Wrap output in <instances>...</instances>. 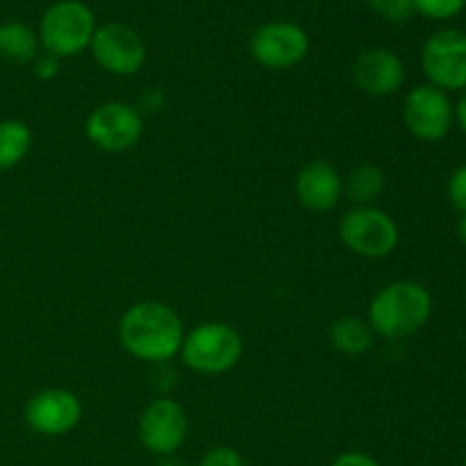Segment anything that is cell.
<instances>
[{
	"label": "cell",
	"instance_id": "484cf974",
	"mask_svg": "<svg viewBox=\"0 0 466 466\" xmlns=\"http://www.w3.org/2000/svg\"><path fill=\"white\" fill-rule=\"evenodd\" d=\"M453 123H458L460 130L466 135V89L460 94L458 103L453 105Z\"/></svg>",
	"mask_w": 466,
	"mask_h": 466
},
{
	"label": "cell",
	"instance_id": "83f0119b",
	"mask_svg": "<svg viewBox=\"0 0 466 466\" xmlns=\"http://www.w3.org/2000/svg\"><path fill=\"white\" fill-rule=\"evenodd\" d=\"M464 466H466V458H464Z\"/></svg>",
	"mask_w": 466,
	"mask_h": 466
},
{
	"label": "cell",
	"instance_id": "ac0fdd59",
	"mask_svg": "<svg viewBox=\"0 0 466 466\" xmlns=\"http://www.w3.org/2000/svg\"><path fill=\"white\" fill-rule=\"evenodd\" d=\"M32 148V130L18 118L0 121V173L25 159Z\"/></svg>",
	"mask_w": 466,
	"mask_h": 466
},
{
	"label": "cell",
	"instance_id": "d6986e66",
	"mask_svg": "<svg viewBox=\"0 0 466 466\" xmlns=\"http://www.w3.org/2000/svg\"><path fill=\"white\" fill-rule=\"evenodd\" d=\"M466 0H414V12L431 21H451L462 14Z\"/></svg>",
	"mask_w": 466,
	"mask_h": 466
},
{
	"label": "cell",
	"instance_id": "7402d4cb",
	"mask_svg": "<svg viewBox=\"0 0 466 466\" xmlns=\"http://www.w3.org/2000/svg\"><path fill=\"white\" fill-rule=\"evenodd\" d=\"M449 200L458 212H466V164L455 168L449 180Z\"/></svg>",
	"mask_w": 466,
	"mask_h": 466
},
{
	"label": "cell",
	"instance_id": "30bf717a",
	"mask_svg": "<svg viewBox=\"0 0 466 466\" xmlns=\"http://www.w3.org/2000/svg\"><path fill=\"white\" fill-rule=\"evenodd\" d=\"M91 55L112 76H135L146 62V44L126 23H103L91 39Z\"/></svg>",
	"mask_w": 466,
	"mask_h": 466
},
{
	"label": "cell",
	"instance_id": "6da1fadb",
	"mask_svg": "<svg viewBox=\"0 0 466 466\" xmlns=\"http://www.w3.org/2000/svg\"><path fill=\"white\" fill-rule=\"evenodd\" d=\"M121 346L141 362L167 364L180 353L185 341L182 319L159 300H141L127 308L118 323Z\"/></svg>",
	"mask_w": 466,
	"mask_h": 466
},
{
	"label": "cell",
	"instance_id": "5b68a950",
	"mask_svg": "<svg viewBox=\"0 0 466 466\" xmlns=\"http://www.w3.org/2000/svg\"><path fill=\"white\" fill-rule=\"evenodd\" d=\"M339 237L349 250L367 259L390 258L400 239L399 226L385 209L353 208L339 221Z\"/></svg>",
	"mask_w": 466,
	"mask_h": 466
},
{
	"label": "cell",
	"instance_id": "603a6c76",
	"mask_svg": "<svg viewBox=\"0 0 466 466\" xmlns=\"http://www.w3.org/2000/svg\"><path fill=\"white\" fill-rule=\"evenodd\" d=\"M32 64H35V76L41 80H50L59 73V57L50 53H39Z\"/></svg>",
	"mask_w": 466,
	"mask_h": 466
},
{
	"label": "cell",
	"instance_id": "8992f818",
	"mask_svg": "<svg viewBox=\"0 0 466 466\" xmlns=\"http://www.w3.org/2000/svg\"><path fill=\"white\" fill-rule=\"evenodd\" d=\"M421 68L431 82L441 91L466 89V32L446 27L428 36L421 50Z\"/></svg>",
	"mask_w": 466,
	"mask_h": 466
},
{
	"label": "cell",
	"instance_id": "ba28073f",
	"mask_svg": "<svg viewBox=\"0 0 466 466\" xmlns=\"http://www.w3.org/2000/svg\"><path fill=\"white\" fill-rule=\"evenodd\" d=\"M85 132L96 148L105 153H123L137 146V141L144 135V116L132 105L112 100V103L98 105L89 114Z\"/></svg>",
	"mask_w": 466,
	"mask_h": 466
},
{
	"label": "cell",
	"instance_id": "2e32d148",
	"mask_svg": "<svg viewBox=\"0 0 466 466\" xmlns=\"http://www.w3.org/2000/svg\"><path fill=\"white\" fill-rule=\"evenodd\" d=\"M376 332L369 321L358 317H341L330 326V344L344 355H364L373 349Z\"/></svg>",
	"mask_w": 466,
	"mask_h": 466
},
{
	"label": "cell",
	"instance_id": "8fae6325",
	"mask_svg": "<svg viewBox=\"0 0 466 466\" xmlns=\"http://www.w3.org/2000/svg\"><path fill=\"white\" fill-rule=\"evenodd\" d=\"M189 419L185 408L173 399H155L141 412L139 440L153 455H173L187 440Z\"/></svg>",
	"mask_w": 466,
	"mask_h": 466
},
{
	"label": "cell",
	"instance_id": "cb8c5ba5",
	"mask_svg": "<svg viewBox=\"0 0 466 466\" xmlns=\"http://www.w3.org/2000/svg\"><path fill=\"white\" fill-rule=\"evenodd\" d=\"M330 466H380V462L371 455L360 453V451H349V453H341L339 458H335Z\"/></svg>",
	"mask_w": 466,
	"mask_h": 466
},
{
	"label": "cell",
	"instance_id": "3957f363",
	"mask_svg": "<svg viewBox=\"0 0 466 466\" xmlns=\"http://www.w3.org/2000/svg\"><path fill=\"white\" fill-rule=\"evenodd\" d=\"M98 27L94 12L82 0H57L39 23V44L55 57H76L91 46Z\"/></svg>",
	"mask_w": 466,
	"mask_h": 466
},
{
	"label": "cell",
	"instance_id": "4316f807",
	"mask_svg": "<svg viewBox=\"0 0 466 466\" xmlns=\"http://www.w3.org/2000/svg\"><path fill=\"white\" fill-rule=\"evenodd\" d=\"M458 239H460V244L466 248V212L460 217V221H458Z\"/></svg>",
	"mask_w": 466,
	"mask_h": 466
},
{
	"label": "cell",
	"instance_id": "277c9868",
	"mask_svg": "<svg viewBox=\"0 0 466 466\" xmlns=\"http://www.w3.org/2000/svg\"><path fill=\"white\" fill-rule=\"evenodd\" d=\"M244 353V341L239 332L223 321L200 323L182 341V362L203 376L226 373L239 362Z\"/></svg>",
	"mask_w": 466,
	"mask_h": 466
},
{
	"label": "cell",
	"instance_id": "7c38bea8",
	"mask_svg": "<svg viewBox=\"0 0 466 466\" xmlns=\"http://www.w3.org/2000/svg\"><path fill=\"white\" fill-rule=\"evenodd\" d=\"M82 419V403L68 390H44L25 405V423L41 437H62Z\"/></svg>",
	"mask_w": 466,
	"mask_h": 466
},
{
	"label": "cell",
	"instance_id": "d4e9b609",
	"mask_svg": "<svg viewBox=\"0 0 466 466\" xmlns=\"http://www.w3.org/2000/svg\"><path fill=\"white\" fill-rule=\"evenodd\" d=\"M139 107L148 109V112H157L164 107V94L159 89H148L139 98Z\"/></svg>",
	"mask_w": 466,
	"mask_h": 466
},
{
	"label": "cell",
	"instance_id": "9a60e30c",
	"mask_svg": "<svg viewBox=\"0 0 466 466\" xmlns=\"http://www.w3.org/2000/svg\"><path fill=\"white\" fill-rule=\"evenodd\" d=\"M39 35L23 21L0 23V57L16 64L35 62L39 55Z\"/></svg>",
	"mask_w": 466,
	"mask_h": 466
},
{
	"label": "cell",
	"instance_id": "9c48e42d",
	"mask_svg": "<svg viewBox=\"0 0 466 466\" xmlns=\"http://www.w3.org/2000/svg\"><path fill=\"white\" fill-rule=\"evenodd\" d=\"M403 123L412 137L426 144L441 141L453 127V103L432 85H419L405 96Z\"/></svg>",
	"mask_w": 466,
	"mask_h": 466
},
{
	"label": "cell",
	"instance_id": "5bb4252c",
	"mask_svg": "<svg viewBox=\"0 0 466 466\" xmlns=\"http://www.w3.org/2000/svg\"><path fill=\"white\" fill-rule=\"evenodd\" d=\"M344 180L332 164L323 159L305 164L296 177V196L309 212H330L339 205Z\"/></svg>",
	"mask_w": 466,
	"mask_h": 466
},
{
	"label": "cell",
	"instance_id": "ffe728a7",
	"mask_svg": "<svg viewBox=\"0 0 466 466\" xmlns=\"http://www.w3.org/2000/svg\"><path fill=\"white\" fill-rule=\"evenodd\" d=\"M369 5L391 23H405L414 14V0H369Z\"/></svg>",
	"mask_w": 466,
	"mask_h": 466
},
{
	"label": "cell",
	"instance_id": "e0dca14e",
	"mask_svg": "<svg viewBox=\"0 0 466 466\" xmlns=\"http://www.w3.org/2000/svg\"><path fill=\"white\" fill-rule=\"evenodd\" d=\"M387 185V177L382 168L376 164H360L358 168L350 171V176L344 182V194L355 208H369L382 196Z\"/></svg>",
	"mask_w": 466,
	"mask_h": 466
},
{
	"label": "cell",
	"instance_id": "44dd1931",
	"mask_svg": "<svg viewBox=\"0 0 466 466\" xmlns=\"http://www.w3.org/2000/svg\"><path fill=\"white\" fill-rule=\"evenodd\" d=\"M198 466H244V458L232 446H217L203 455Z\"/></svg>",
	"mask_w": 466,
	"mask_h": 466
},
{
	"label": "cell",
	"instance_id": "4fadbf2b",
	"mask_svg": "<svg viewBox=\"0 0 466 466\" xmlns=\"http://www.w3.org/2000/svg\"><path fill=\"white\" fill-rule=\"evenodd\" d=\"M353 82L360 91L376 98L396 94L405 82V64L394 50L369 48L353 62Z\"/></svg>",
	"mask_w": 466,
	"mask_h": 466
},
{
	"label": "cell",
	"instance_id": "7a4b0ae2",
	"mask_svg": "<svg viewBox=\"0 0 466 466\" xmlns=\"http://www.w3.org/2000/svg\"><path fill=\"white\" fill-rule=\"evenodd\" d=\"M431 317V291L414 280L390 282L376 291L369 305V326L382 339H405L417 335Z\"/></svg>",
	"mask_w": 466,
	"mask_h": 466
},
{
	"label": "cell",
	"instance_id": "52a82bcc",
	"mask_svg": "<svg viewBox=\"0 0 466 466\" xmlns=\"http://www.w3.org/2000/svg\"><path fill=\"white\" fill-rule=\"evenodd\" d=\"M250 57L264 68L282 71L303 62L309 53V36L299 23L271 21L250 36Z\"/></svg>",
	"mask_w": 466,
	"mask_h": 466
}]
</instances>
